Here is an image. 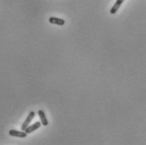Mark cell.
Wrapping results in <instances>:
<instances>
[{
  "mask_svg": "<svg viewBox=\"0 0 146 145\" xmlns=\"http://www.w3.org/2000/svg\"><path fill=\"white\" fill-rule=\"evenodd\" d=\"M38 115H39V117L41 119V122L43 126H47L48 125V121L46 119V117L45 115V112L42 111V110H39L38 111Z\"/></svg>",
  "mask_w": 146,
  "mask_h": 145,
  "instance_id": "5",
  "label": "cell"
},
{
  "mask_svg": "<svg viewBox=\"0 0 146 145\" xmlns=\"http://www.w3.org/2000/svg\"><path fill=\"white\" fill-rule=\"evenodd\" d=\"M41 125H42V122H35L33 125H31V126H27L26 128H25V132L27 133V134H29V133H31L32 132H34V131H36V130H37L40 126H41Z\"/></svg>",
  "mask_w": 146,
  "mask_h": 145,
  "instance_id": "3",
  "label": "cell"
},
{
  "mask_svg": "<svg viewBox=\"0 0 146 145\" xmlns=\"http://www.w3.org/2000/svg\"><path fill=\"white\" fill-rule=\"evenodd\" d=\"M123 2H124V0H117V1H116V3H115V4H114V5L112 6V8L111 9L110 13H111V15H115Z\"/></svg>",
  "mask_w": 146,
  "mask_h": 145,
  "instance_id": "4",
  "label": "cell"
},
{
  "mask_svg": "<svg viewBox=\"0 0 146 145\" xmlns=\"http://www.w3.org/2000/svg\"><path fill=\"white\" fill-rule=\"evenodd\" d=\"M49 22L51 24H58V25H63L65 24L64 20L60 19V18H56V17H51V18H49Z\"/></svg>",
  "mask_w": 146,
  "mask_h": 145,
  "instance_id": "6",
  "label": "cell"
},
{
  "mask_svg": "<svg viewBox=\"0 0 146 145\" xmlns=\"http://www.w3.org/2000/svg\"><path fill=\"white\" fill-rule=\"evenodd\" d=\"M9 134L12 137H16V138H26L27 137V133L25 132V131H17V130H15V129H12V130H9Z\"/></svg>",
  "mask_w": 146,
  "mask_h": 145,
  "instance_id": "1",
  "label": "cell"
},
{
  "mask_svg": "<svg viewBox=\"0 0 146 145\" xmlns=\"http://www.w3.org/2000/svg\"><path fill=\"white\" fill-rule=\"evenodd\" d=\"M34 117H35V112H34V111H31L30 114L28 115V117H26L25 121L24 122V123L21 126V130L25 131V128H26L27 126H29V125L31 123V122L32 121V119L34 118Z\"/></svg>",
  "mask_w": 146,
  "mask_h": 145,
  "instance_id": "2",
  "label": "cell"
}]
</instances>
